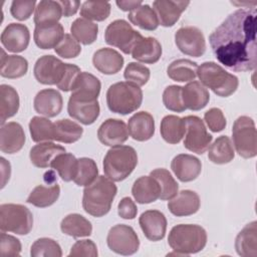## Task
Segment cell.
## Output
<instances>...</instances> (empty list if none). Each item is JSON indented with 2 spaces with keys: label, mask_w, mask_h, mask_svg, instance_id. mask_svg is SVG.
I'll return each mask as SVG.
<instances>
[{
  "label": "cell",
  "mask_w": 257,
  "mask_h": 257,
  "mask_svg": "<svg viewBox=\"0 0 257 257\" xmlns=\"http://www.w3.org/2000/svg\"><path fill=\"white\" fill-rule=\"evenodd\" d=\"M183 118L186 123L184 147L198 155L204 154L208 150L213 139L207 132L204 121L196 115H188Z\"/></svg>",
  "instance_id": "obj_12"
},
{
  "label": "cell",
  "mask_w": 257,
  "mask_h": 257,
  "mask_svg": "<svg viewBox=\"0 0 257 257\" xmlns=\"http://www.w3.org/2000/svg\"><path fill=\"white\" fill-rule=\"evenodd\" d=\"M197 75L203 85L222 97L233 94L239 85L237 76L226 71L221 65L213 61L202 63L198 67Z\"/></svg>",
  "instance_id": "obj_5"
},
{
  "label": "cell",
  "mask_w": 257,
  "mask_h": 257,
  "mask_svg": "<svg viewBox=\"0 0 257 257\" xmlns=\"http://www.w3.org/2000/svg\"><path fill=\"white\" fill-rule=\"evenodd\" d=\"M189 4V1L174 0H157L153 2L159 23L165 27L173 26L179 20L181 14L186 10Z\"/></svg>",
  "instance_id": "obj_21"
},
{
  "label": "cell",
  "mask_w": 257,
  "mask_h": 257,
  "mask_svg": "<svg viewBox=\"0 0 257 257\" xmlns=\"http://www.w3.org/2000/svg\"><path fill=\"white\" fill-rule=\"evenodd\" d=\"M175 43L181 52L193 57H200L206 51L204 34L195 26L179 28L175 33Z\"/></svg>",
  "instance_id": "obj_13"
},
{
  "label": "cell",
  "mask_w": 257,
  "mask_h": 257,
  "mask_svg": "<svg viewBox=\"0 0 257 257\" xmlns=\"http://www.w3.org/2000/svg\"><path fill=\"white\" fill-rule=\"evenodd\" d=\"M30 255L32 257H61L62 251L60 245L51 238L37 239L31 246Z\"/></svg>",
  "instance_id": "obj_48"
},
{
  "label": "cell",
  "mask_w": 257,
  "mask_h": 257,
  "mask_svg": "<svg viewBox=\"0 0 257 257\" xmlns=\"http://www.w3.org/2000/svg\"><path fill=\"white\" fill-rule=\"evenodd\" d=\"M127 130L131 137L139 142L150 140L155 134V120L148 111L135 113L127 122Z\"/></svg>",
  "instance_id": "obj_25"
},
{
  "label": "cell",
  "mask_w": 257,
  "mask_h": 257,
  "mask_svg": "<svg viewBox=\"0 0 257 257\" xmlns=\"http://www.w3.org/2000/svg\"><path fill=\"white\" fill-rule=\"evenodd\" d=\"M98 169L95 162L89 158L78 159V169L77 174L73 182L77 186H88L90 185L98 176Z\"/></svg>",
  "instance_id": "obj_47"
},
{
  "label": "cell",
  "mask_w": 257,
  "mask_h": 257,
  "mask_svg": "<svg viewBox=\"0 0 257 257\" xmlns=\"http://www.w3.org/2000/svg\"><path fill=\"white\" fill-rule=\"evenodd\" d=\"M138 164L136 150L130 146H116L109 149L103 159V172L113 182L126 179Z\"/></svg>",
  "instance_id": "obj_6"
},
{
  "label": "cell",
  "mask_w": 257,
  "mask_h": 257,
  "mask_svg": "<svg viewBox=\"0 0 257 257\" xmlns=\"http://www.w3.org/2000/svg\"><path fill=\"white\" fill-rule=\"evenodd\" d=\"M204 119L209 128L214 133L221 132L226 126L225 115L223 111L218 107H212L207 110L204 114Z\"/></svg>",
  "instance_id": "obj_54"
},
{
  "label": "cell",
  "mask_w": 257,
  "mask_h": 257,
  "mask_svg": "<svg viewBox=\"0 0 257 257\" xmlns=\"http://www.w3.org/2000/svg\"><path fill=\"white\" fill-rule=\"evenodd\" d=\"M29 29L21 23L8 24L1 34V43L10 52L24 51L29 44Z\"/></svg>",
  "instance_id": "obj_16"
},
{
  "label": "cell",
  "mask_w": 257,
  "mask_h": 257,
  "mask_svg": "<svg viewBox=\"0 0 257 257\" xmlns=\"http://www.w3.org/2000/svg\"><path fill=\"white\" fill-rule=\"evenodd\" d=\"M21 252V243L19 239L1 231L0 235V256L16 257Z\"/></svg>",
  "instance_id": "obj_52"
},
{
  "label": "cell",
  "mask_w": 257,
  "mask_h": 257,
  "mask_svg": "<svg viewBox=\"0 0 257 257\" xmlns=\"http://www.w3.org/2000/svg\"><path fill=\"white\" fill-rule=\"evenodd\" d=\"M168 243L175 251L169 255L188 256L203 250L207 244L206 230L195 224L174 226L169 233Z\"/></svg>",
  "instance_id": "obj_3"
},
{
  "label": "cell",
  "mask_w": 257,
  "mask_h": 257,
  "mask_svg": "<svg viewBox=\"0 0 257 257\" xmlns=\"http://www.w3.org/2000/svg\"><path fill=\"white\" fill-rule=\"evenodd\" d=\"M64 36V30L60 23H42L35 25L34 42L41 49L55 48Z\"/></svg>",
  "instance_id": "obj_22"
},
{
  "label": "cell",
  "mask_w": 257,
  "mask_h": 257,
  "mask_svg": "<svg viewBox=\"0 0 257 257\" xmlns=\"http://www.w3.org/2000/svg\"><path fill=\"white\" fill-rule=\"evenodd\" d=\"M182 98L186 109L200 110L210 99L208 89L199 81H192L182 87Z\"/></svg>",
  "instance_id": "obj_26"
},
{
  "label": "cell",
  "mask_w": 257,
  "mask_h": 257,
  "mask_svg": "<svg viewBox=\"0 0 257 257\" xmlns=\"http://www.w3.org/2000/svg\"><path fill=\"white\" fill-rule=\"evenodd\" d=\"M83 134V128L76 122L63 118L53 122V140L64 143L72 144L77 142Z\"/></svg>",
  "instance_id": "obj_36"
},
{
  "label": "cell",
  "mask_w": 257,
  "mask_h": 257,
  "mask_svg": "<svg viewBox=\"0 0 257 257\" xmlns=\"http://www.w3.org/2000/svg\"><path fill=\"white\" fill-rule=\"evenodd\" d=\"M19 95L16 89L8 84L0 85V122L5 123L6 119L15 115L19 109Z\"/></svg>",
  "instance_id": "obj_34"
},
{
  "label": "cell",
  "mask_w": 257,
  "mask_h": 257,
  "mask_svg": "<svg viewBox=\"0 0 257 257\" xmlns=\"http://www.w3.org/2000/svg\"><path fill=\"white\" fill-rule=\"evenodd\" d=\"M70 32L78 42L89 45L96 40L98 26L96 23L80 17L72 22Z\"/></svg>",
  "instance_id": "obj_41"
},
{
  "label": "cell",
  "mask_w": 257,
  "mask_h": 257,
  "mask_svg": "<svg viewBox=\"0 0 257 257\" xmlns=\"http://www.w3.org/2000/svg\"><path fill=\"white\" fill-rule=\"evenodd\" d=\"M235 157L233 145L227 136H221L215 140L210 146L208 158L217 165H224L230 163Z\"/></svg>",
  "instance_id": "obj_39"
},
{
  "label": "cell",
  "mask_w": 257,
  "mask_h": 257,
  "mask_svg": "<svg viewBox=\"0 0 257 257\" xmlns=\"http://www.w3.org/2000/svg\"><path fill=\"white\" fill-rule=\"evenodd\" d=\"M233 144L239 156L251 159L257 155V134L254 120L247 116H239L232 128Z\"/></svg>",
  "instance_id": "obj_8"
},
{
  "label": "cell",
  "mask_w": 257,
  "mask_h": 257,
  "mask_svg": "<svg viewBox=\"0 0 257 257\" xmlns=\"http://www.w3.org/2000/svg\"><path fill=\"white\" fill-rule=\"evenodd\" d=\"M65 153V149L52 142H44L34 146L30 150L29 158L33 166L37 168H48L53 159L59 154Z\"/></svg>",
  "instance_id": "obj_29"
},
{
  "label": "cell",
  "mask_w": 257,
  "mask_h": 257,
  "mask_svg": "<svg viewBox=\"0 0 257 257\" xmlns=\"http://www.w3.org/2000/svg\"><path fill=\"white\" fill-rule=\"evenodd\" d=\"M97 248L95 243L92 240L85 239L76 241L71 247L69 256H89L96 257L97 256Z\"/></svg>",
  "instance_id": "obj_55"
},
{
  "label": "cell",
  "mask_w": 257,
  "mask_h": 257,
  "mask_svg": "<svg viewBox=\"0 0 257 257\" xmlns=\"http://www.w3.org/2000/svg\"><path fill=\"white\" fill-rule=\"evenodd\" d=\"M143 35L136 31L128 22L123 19H116L110 22L104 32L105 42L119 48L123 53L131 54L136 43Z\"/></svg>",
  "instance_id": "obj_9"
},
{
  "label": "cell",
  "mask_w": 257,
  "mask_h": 257,
  "mask_svg": "<svg viewBox=\"0 0 257 257\" xmlns=\"http://www.w3.org/2000/svg\"><path fill=\"white\" fill-rule=\"evenodd\" d=\"M55 52L63 58H74L81 52L79 42L70 34H64L62 40L54 48Z\"/></svg>",
  "instance_id": "obj_51"
},
{
  "label": "cell",
  "mask_w": 257,
  "mask_h": 257,
  "mask_svg": "<svg viewBox=\"0 0 257 257\" xmlns=\"http://www.w3.org/2000/svg\"><path fill=\"white\" fill-rule=\"evenodd\" d=\"M0 74L5 78H19L26 74L28 70V61L20 55H7L1 50Z\"/></svg>",
  "instance_id": "obj_32"
},
{
  "label": "cell",
  "mask_w": 257,
  "mask_h": 257,
  "mask_svg": "<svg viewBox=\"0 0 257 257\" xmlns=\"http://www.w3.org/2000/svg\"><path fill=\"white\" fill-rule=\"evenodd\" d=\"M25 134L20 123L10 121L2 124L0 132V150L5 154L18 153L24 146Z\"/></svg>",
  "instance_id": "obj_20"
},
{
  "label": "cell",
  "mask_w": 257,
  "mask_h": 257,
  "mask_svg": "<svg viewBox=\"0 0 257 257\" xmlns=\"http://www.w3.org/2000/svg\"><path fill=\"white\" fill-rule=\"evenodd\" d=\"M36 5L35 0L30 1H22V0H14L10 7L11 15L20 21L27 20L33 13Z\"/></svg>",
  "instance_id": "obj_53"
},
{
  "label": "cell",
  "mask_w": 257,
  "mask_h": 257,
  "mask_svg": "<svg viewBox=\"0 0 257 257\" xmlns=\"http://www.w3.org/2000/svg\"><path fill=\"white\" fill-rule=\"evenodd\" d=\"M99 110L97 99H82L72 95L69 97L67 104L68 114L85 125L91 124L96 120Z\"/></svg>",
  "instance_id": "obj_14"
},
{
  "label": "cell",
  "mask_w": 257,
  "mask_h": 257,
  "mask_svg": "<svg viewBox=\"0 0 257 257\" xmlns=\"http://www.w3.org/2000/svg\"><path fill=\"white\" fill-rule=\"evenodd\" d=\"M161 136L169 144L175 145L181 142L186 133V123L184 118L169 114L161 121Z\"/></svg>",
  "instance_id": "obj_35"
},
{
  "label": "cell",
  "mask_w": 257,
  "mask_h": 257,
  "mask_svg": "<svg viewBox=\"0 0 257 257\" xmlns=\"http://www.w3.org/2000/svg\"><path fill=\"white\" fill-rule=\"evenodd\" d=\"M116 192L117 188L113 181L107 177L98 176L83 190V210L93 217L106 215L111 208Z\"/></svg>",
  "instance_id": "obj_2"
},
{
  "label": "cell",
  "mask_w": 257,
  "mask_h": 257,
  "mask_svg": "<svg viewBox=\"0 0 257 257\" xmlns=\"http://www.w3.org/2000/svg\"><path fill=\"white\" fill-rule=\"evenodd\" d=\"M59 3L62 8V15L64 17L74 15L80 6L79 1H59Z\"/></svg>",
  "instance_id": "obj_57"
},
{
  "label": "cell",
  "mask_w": 257,
  "mask_h": 257,
  "mask_svg": "<svg viewBox=\"0 0 257 257\" xmlns=\"http://www.w3.org/2000/svg\"><path fill=\"white\" fill-rule=\"evenodd\" d=\"M1 161V174H2V183H1V188H4L6 183L9 181L10 174H11V168L9 162H7L4 158L0 159Z\"/></svg>",
  "instance_id": "obj_58"
},
{
  "label": "cell",
  "mask_w": 257,
  "mask_h": 257,
  "mask_svg": "<svg viewBox=\"0 0 257 257\" xmlns=\"http://www.w3.org/2000/svg\"><path fill=\"white\" fill-rule=\"evenodd\" d=\"M123 57L112 48L103 47L96 50L92 57L93 66L103 74H115L123 65Z\"/></svg>",
  "instance_id": "obj_24"
},
{
  "label": "cell",
  "mask_w": 257,
  "mask_h": 257,
  "mask_svg": "<svg viewBox=\"0 0 257 257\" xmlns=\"http://www.w3.org/2000/svg\"><path fill=\"white\" fill-rule=\"evenodd\" d=\"M110 4L105 1H85L80 8L82 18L95 21H103L110 14Z\"/></svg>",
  "instance_id": "obj_46"
},
{
  "label": "cell",
  "mask_w": 257,
  "mask_h": 257,
  "mask_svg": "<svg viewBox=\"0 0 257 257\" xmlns=\"http://www.w3.org/2000/svg\"><path fill=\"white\" fill-rule=\"evenodd\" d=\"M127 18L134 25L149 31L157 29L160 25L157 13L148 4H142L141 6L130 11Z\"/></svg>",
  "instance_id": "obj_40"
},
{
  "label": "cell",
  "mask_w": 257,
  "mask_h": 257,
  "mask_svg": "<svg viewBox=\"0 0 257 257\" xmlns=\"http://www.w3.org/2000/svg\"><path fill=\"white\" fill-rule=\"evenodd\" d=\"M132 194L138 203L149 204L160 199L161 188L155 178L152 176H143L135 181Z\"/></svg>",
  "instance_id": "obj_27"
},
{
  "label": "cell",
  "mask_w": 257,
  "mask_h": 257,
  "mask_svg": "<svg viewBox=\"0 0 257 257\" xmlns=\"http://www.w3.org/2000/svg\"><path fill=\"white\" fill-rule=\"evenodd\" d=\"M235 249L238 255L243 257H255L257 255V222L247 224L237 235Z\"/></svg>",
  "instance_id": "obj_30"
},
{
  "label": "cell",
  "mask_w": 257,
  "mask_h": 257,
  "mask_svg": "<svg viewBox=\"0 0 257 257\" xmlns=\"http://www.w3.org/2000/svg\"><path fill=\"white\" fill-rule=\"evenodd\" d=\"M29 131L31 139L35 143L53 140V122L46 117L33 116L29 121Z\"/></svg>",
  "instance_id": "obj_45"
},
{
  "label": "cell",
  "mask_w": 257,
  "mask_h": 257,
  "mask_svg": "<svg viewBox=\"0 0 257 257\" xmlns=\"http://www.w3.org/2000/svg\"><path fill=\"white\" fill-rule=\"evenodd\" d=\"M97 138L104 146H120L127 140L128 130L123 120L117 118H108L104 120L98 127Z\"/></svg>",
  "instance_id": "obj_15"
},
{
  "label": "cell",
  "mask_w": 257,
  "mask_h": 257,
  "mask_svg": "<svg viewBox=\"0 0 257 257\" xmlns=\"http://www.w3.org/2000/svg\"><path fill=\"white\" fill-rule=\"evenodd\" d=\"M150 176L155 178L161 188L160 199L171 200L177 196L179 186L176 180L173 178L171 173L166 169H156L151 172Z\"/></svg>",
  "instance_id": "obj_44"
},
{
  "label": "cell",
  "mask_w": 257,
  "mask_h": 257,
  "mask_svg": "<svg viewBox=\"0 0 257 257\" xmlns=\"http://www.w3.org/2000/svg\"><path fill=\"white\" fill-rule=\"evenodd\" d=\"M33 104L36 112L47 117H54L60 113L63 99L60 92L56 89L45 88L35 95Z\"/></svg>",
  "instance_id": "obj_18"
},
{
  "label": "cell",
  "mask_w": 257,
  "mask_h": 257,
  "mask_svg": "<svg viewBox=\"0 0 257 257\" xmlns=\"http://www.w3.org/2000/svg\"><path fill=\"white\" fill-rule=\"evenodd\" d=\"M200 197L196 192L183 190L169 201L168 208L173 215L177 217H184L197 213L200 208Z\"/></svg>",
  "instance_id": "obj_23"
},
{
  "label": "cell",
  "mask_w": 257,
  "mask_h": 257,
  "mask_svg": "<svg viewBox=\"0 0 257 257\" xmlns=\"http://www.w3.org/2000/svg\"><path fill=\"white\" fill-rule=\"evenodd\" d=\"M50 167L57 171L64 182H70L74 180L77 174L78 160L72 154L62 153L53 159Z\"/></svg>",
  "instance_id": "obj_42"
},
{
  "label": "cell",
  "mask_w": 257,
  "mask_h": 257,
  "mask_svg": "<svg viewBox=\"0 0 257 257\" xmlns=\"http://www.w3.org/2000/svg\"><path fill=\"white\" fill-rule=\"evenodd\" d=\"M163 102L169 110L176 112H183L186 107L182 98V86L169 85L163 92Z\"/></svg>",
  "instance_id": "obj_49"
},
{
  "label": "cell",
  "mask_w": 257,
  "mask_h": 257,
  "mask_svg": "<svg viewBox=\"0 0 257 257\" xmlns=\"http://www.w3.org/2000/svg\"><path fill=\"white\" fill-rule=\"evenodd\" d=\"M101 84L99 79L91 73L80 72L72 87L71 95L82 99H97Z\"/></svg>",
  "instance_id": "obj_31"
},
{
  "label": "cell",
  "mask_w": 257,
  "mask_h": 257,
  "mask_svg": "<svg viewBox=\"0 0 257 257\" xmlns=\"http://www.w3.org/2000/svg\"><path fill=\"white\" fill-rule=\"evenodd\" d=\"M59 195L60 187L57 184L51 186L38 185L31 191L26 202L38 208H45L54 204Z\"/></svg>",
  "instance_id": "obj_37"
},
{
  "label": "cell",
  "mask_w": 257,
  "mask_h": 257,
  "mask_svg": "<svg viewBox=\"0 0 257 257\" xmlns=\"http://www.w3.org/2000/svg\"><path fill=\"white\" fill-rule=\"evenodd\" d=\"M108 248L120 255H133L140 247V240L135 230L124 224L111 227L106 237Z\"/></svg>",
  "instance_id": "obj_11"
},
{
  "label": "cell",
  "mask_w": 257,
  "mask_h": 257,
  "mask_svg": "<svg viewBox=\"0 0 257 257\" xmlns=\"http://www.w3.org/2000/svg\"><path fill=\"white\" fill-rule=\"evenodd\" d=\"M62 16V8L60 6L59 1H51V0H43L40 1L35 8L34 13V23L42 24V23H51L58 22V20Z\"/></svg>",
  "instance_id": "obj_43"
},
{
  "label": "cell",
  "mask_w": 257,
  "mask_h": 257,
  "mask_svg": "<svg viewBox=\"0 0 257 257\" xmlns=\"http://www.w3.org/2000/svg\"><path fill=\"white\" fill-rule=\"evenodd\" d=\"M171 169L181 182L187 183L199 177L202 171V163L192 155L180 154L173 159Z\"/></svg>",
  "instance_id": "obj_19"
},
{
  "label": "cell",
  "mask_w": 257,
  "mask_h": 257,
  "mask_svg": "<svg viewBox=\"0 0 257 257\" xmlns=\"http://www.w3.org/2000/svg\"><path fill=\"white\" fill-rule=\"evenodd\" d=\"M68 64L53 55H43L35 62L33 72L36 80L42 84L59 85L68 70Z\"/></svg>",
  "instance_id": "obj_10"
},
{
  "label": "cell",
  "mask_w": 257,
  "mask_h": 257,
  "mask_svg": "<svg viewBox=\"0 0 257 257\" xmlns=\"http://www.w3.org/2000/svg\"><path fill=\"white\" fill-rule=\"evenodd\" d=\"M198 64L190 59H177L171 62L167 68L168 76L179 82L194 80L197 76Z\"/></svg>",
  "instance_id": "obj_38"
},
{
  "label": "cell",
  "mask_w": 257,
  "mask_h": 257,
  "mask_svg": "<svg viewBox=\"0 0 257 257\" xmlns=\"http://www.w3.org/2000/svg\"><path fill=\"white\" fill-rule=\"evenodd\" d=\"M33 227L30 210L20 204H2L0 206V229L18 235L28 234Z\"/></svg>",
  "instance_id": "obj_7"
},
{
  "label": "cell",
  "mask_w": 257,
  "mask_h": 257,
  "mask_svg": "<svg viewBox=\"0 0 257 257\" xmlns=\"http://www.w3.org/2000/svg\"><path fill=\"white\" fill-rule=\"evenodd\" d=\"M117 213L119 217L126 220H132L136 218L138 213V208L135 202L130 197H124L118 203Z\"/></svg>",
  "instance_id": "obj_56"
},
{
  "label": "cell",
  "mask_w": 257,
  "mask_h": 257,
  "mask_svg": "<svg viewBox=\"0 0 257 257\" xmlns=\"http://www.w3.org/2000/svg\"><path fill=\"white\" fill-rule=\"evenodd\" d=\"M115 3L119 7V9H121L122 11H132L135 8L141 6L143 2L141 0H138V1H116Z\"/></svg>",
  "instance_id": "obj_59"
},
{
  "label": "cell",
  "mask_w": 257,
  "mask_h": 257,
  "mask_svg": "<svg viewBox=\"0 0 257 257\" xmlns=\"http://www.w3.org/2000/svg\"><path fill=\"white\" fill-rule=\"evenodd\" d=\"M255 8L231 13L209 36L218 61L234 71H250L256 66Z\"/></svg>",
  "instance_id": "obj_1"
},
{
  "label": "cell",
  "mask_w": 257,
  "mask_h": 257,
  "mask_svg": "<svg viewBox=\"0 0 257 257\" xmlns=\"http://www.w3.org/2000/svg\"><path fill=\"white\" fill-rule=\"evenodd\" d=\"M139 223L146 238L150 241H160L166 235L167 219L158 210L144 212L139 219Z\"/></svg>",
  "instance_id": "obj_17"
},
{
  "label": "cell",
  "mask_w": 257,
  "mask_h": 257,
  "mask_svg": "<svg viewBox=\"0 0 257 257\" xmlns=\"http://www.w3.org/2000/svg\"><path fill=\"white\" fill-rule=\"evenodd\" d=\"M150 69L138 62H130L123 72L124 78L132 83L137 84L138 86L145 85L150 79Z\"/></svg>",
  "instance_id": "obj_50"
},
{
  "label": "cell",
  "mask_w": 257,
  "mask_h": 257,
  "mask_svg": "<svg viewBox=\"0 0 257 257\" xmlns=\"http://www.w3.org/2000/svg\"><path fill=\"white\" fill-rule=\"evenodd\" d=\"M60 229L63 234L73 238L87 237L92 233L91 223L79 214H69L64 217L60 223Z\"/></svg>",
  "instance_id": "obj_33"
},
{
  "label": "cell",
  "mask_w": 257,
  "mask_h": 257,
  "mask_svg": "<svg viewBox=\"0 0 257 257\" xmlns=\"http://www.w3.org/2000/svg\"><path fill=\"white\" fill-rule=\"evenodd\" d=\"M143 101V91L135 83L119 81L111 84L106 91V103L110 111L128 114L137 110Z\"/></svg>",
  "instance_id": "obj_4"
},
{
  "label": "cell",
  "mask_w": 257,
  "mask_h": 257,
  "mask_svg": "<svg viewBox=\"0 0 257 257\" xmlns=\"http://www.w3.org/2000/svg\"><path fill=\"white\" fill-rule=\"evenodd\" d=\"M132 57L140 62L153 64L162 56V45L154 37H142L132 50Z\"/></svg>",
  "instance_id": "obj_28"
}]
</instances>
